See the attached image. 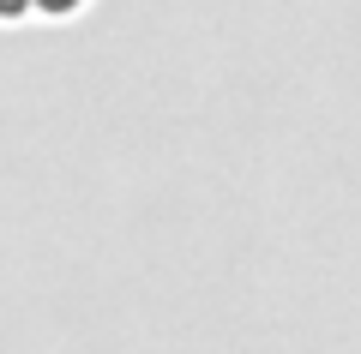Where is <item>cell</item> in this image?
<instances>
[{
    "mask_svg": "<svg viewBox=\"0 0 361 354\" xmlns=\"http://www.w3.org/2000/svg\"><path fill=\"white\" fill-rule=\"evenodd\" d=\"M42 6H49V13H66V6H78V0H42Z\"/></svg>",
    "mask_w": 361,
    "mask_h": 354,
    "instance_id": "cell-2",
    "label": "cell"
},
{
    "mask_svg": "<svg viewBox=\"0 0 361 354\" xmlns=\"http://www.w3.org/2000/svg\"><path fill=\"white\" fill-rule=\"evenodd\" d=\"M13 13H25V0H0V18H13Z\"/></svg>",
    "mask_w": 361,
    "mask_h": 354,
    "instance_id": "cell-1",
    "label": "cell"
}]
</instances>
